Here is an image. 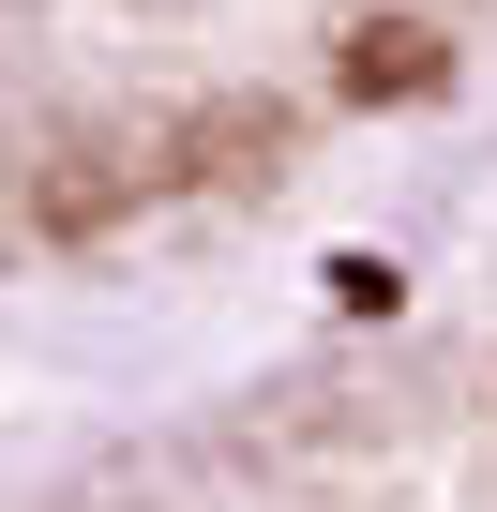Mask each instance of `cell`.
<instances>
[{
  "label": "cell",
  "instance_id": "cell-1",
  "mask_svg": "<svg viewBox=\"0 0 497 512\" xmlns=\"http://www.w3.org/2000/svg\"><path fill=\"white\" fill-rule=\"evenodd\" d=\"M332 76H347V91H362V106H422V91H437V76H452V46H437V31H422V16H362V31H347V61H332Z\"/></svg>",
  "mask_w": 497,
  "mask_h": 512
},
{
  "label": "cell",
  "instance_id": "cell-2",
  "mask_svg": "<svg viewBox=\"0 0 497 512\" xmlns=\"http://www.w3.org/2000/svg\"><path fill=\"white\" fill-rule=\"evenodd\" d=\"M392 287H407L392 256H332V302H347V317H392Z\"/></svg>",
  "mask_w": 497,
  "mask_h": 512
}]
</instances>
